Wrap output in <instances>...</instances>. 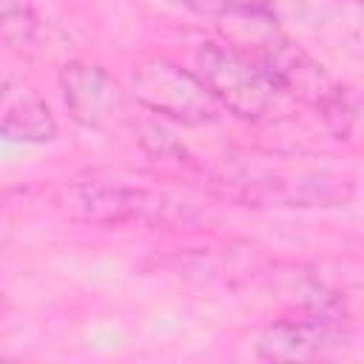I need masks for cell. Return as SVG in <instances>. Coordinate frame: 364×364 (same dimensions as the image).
I'll list each match as a JSON object with an SVG mask.
<instances>
[{"mask_svg":"<svg viewBox=\"0 0 364 364\" xmlns=\"http://www.w3.org/2000/svg\"><path fill=\"white\" fill-rule=\"evenodd\" d=\"M193 74L205 82L213 100L236 117L259 119L276 108L279 97L287 94L282 77L259 57H247L230 46L205 43L193 57Z\"/></svg>","mask_w":364,"mask_h":364,"instance_id":"6da1fadb","label":"cell"},{"mask_svg":"<svg viewBox=\"0 0 364 364\" xmlns=\"http://www.w3.org/2000/svg\"><path fill=\"white\" fill-rule=\"evenodd\" d=\"M57 205L65 216L94 225H159L173 213V202L148 188L117 182H77L60 191Z\"/></svg>","mask_w":364,"mask_h":364,"instance_id":"7a4b0ae2","label":"cell"},{"mask_svg":"<svg viewBox=\"0 0 364 364\" xmlns=\"http://www.w3.org/2000/svg\"><path fill=\"white\" fill-rule=\"evenodd\" d=\"M134 94L151 111L182 122L213 119L222 108L196 74H188L171 60H148L134 71Z\"/></svg>","mask_w":364,"mask_h":364,"instance_id":"3957f363","label":"cell"},{"mask_svg":"<svg viewBox=\"0 0 364 364\" xmlns=\"http://www.w3.org/2000/svg\"><path fill=\"white\" fill-rule=\"evenodd\" d=\"M60 85L71 117L88 128L114 125L125 114V91L100 65L65 63L60 71Z\"/></svg>","mask_w":364,"mask_h":364,"instance_id":"277c9868","label":"cell"},{"mask_svg":"<svg viewBox=\"0 0 364 364\" xmlns=\"http://www.w3.org/2000/svg\"><path fill=\"white\" fill-rule=\"evenodd\" d=\"M344 341V330L330 318V316H293L270 324L259 344L256 353L259 358L267 361H301V358H316L330 353Z\"/></svg>","mask_w":364,"mask_h":364,"instance_id":"5b68a950","label":"cell"},{"mask_svg":"<svg viewBox=\"0 0 364 364\" xmlns=\"http://www.w3.org/2000/svg\"><path fill=\"white\" fill-rule=\"evenodd\" d=\"M0 131L9 142H48L57 134V122L34 85L9 77L0 100Z\"/></svg>","mask_w":364,"mask_h":364,"instance_id":"8992f818","label":"cell"},{"mask_svg":"<svg viewBox=\"0 0 364 364\" xmlns=\"http://www.w3.org/2000/svg\"><path fill=\"white\" fill-rule=\"evenodd\" d=\"M176 6H185L199 14H216V17H262L270 14V0H171Z\"/></svg>","mask_w":364,"mask_h":364,"instance_id":"52a82bcc","label":"cell"},{"mask_svg":"<svg viewBox=\"0 0 364 364\" xmlns=\"http://www.w3.org/2000/svg\"><path fill=\"white\" fill-rule=\"evenodd\" d=\"M37 31V17L26 3L6 0L3 3V34L9 43H28L31 34Z\"/></svg>","mask_w":364,"mask_h":364,"instance_id":"ba28073f","label":"cell"}]
</instances>
